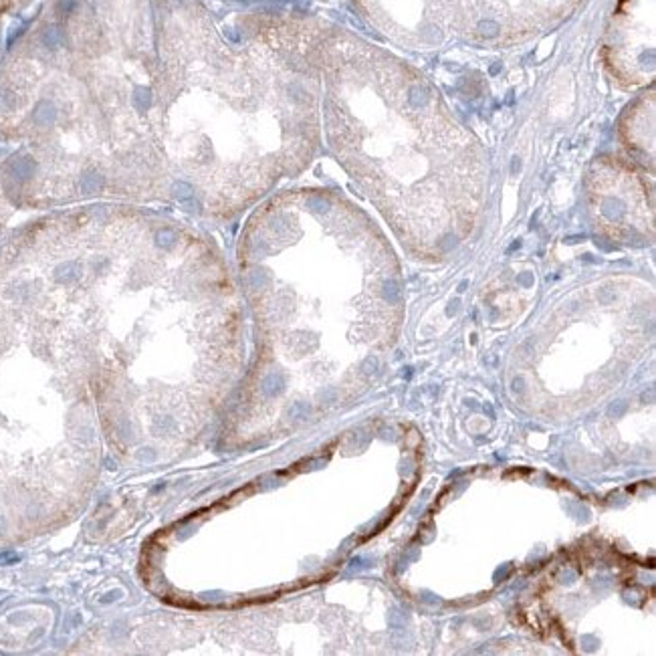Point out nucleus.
I'll list each match as a JSON object with an SVG mask.
<instances>
[{"instance_id": "3", "label": "nucleus", "mask_w": 656, "mask_h": 656, "mask_svg": "<svg viewBox=\"0 0 656 656\" xmlns=\"http://www.w3.org/2000/svg\"><path fill=\"white\" fill-rule=\"evenodd\" d=\"M368 19L408 47L450 41L513 45L558 27L584 0H358Z\"/></svg>"}, {"instance_id": "4", "label": "nucleus", "mask_w": 656, "mask_h": 656, "mask_svg": "<svg viewBox=\"0 0 656 656\" xmlns=\"http://www.w3.org/2000/svg\"><path fill=\"white\" fill-rule=\"evenodd\" d=\"M604 61L622 87L655 77V0H620L604 41Z\"/></svg>"}, {"instance_id": "1", "label": "nucleus", "mask_w": 656, "mask_h": 656, "mask_svg": "<svg viewBox=\"0 0 656 656\" xmlns=\"http://www.w3.org/2000/svg\"><path fill=\"white\" fill-rule=\"evenodd\" d=\"M321 109L337 162L424 253L477 216L487 154L438 89L406 61L350 34L324 39Z\"/></svg>"}, {"instance_id": "5", "label": "nucleus", "mask_w": 656, "mask_h": 656, "mask_svg": "<svg viewBox=\"0 0 656 656\" xmlns=\"http://www.w3.org/2000/svg\"><path fill=\"white\" fill-rule=\"evenodd\" d=\"M626 127V144L642 162H655V91L642 95L630 109Z\"/></svg>"}, {"instance_id": "2", "label": "nucleus", "mask_w": 656, "mask_h": 656, "mask_svg": "<svg viewBox=\"0 0 656 656\" xmlns=\"http://www.w3.org/2000/svg\"><path fill=\"white\" fill-rule=\"evenodd\" d=\"M246 289L267 348L317 358L326 335L366 350L388 339L398 311L396 267L370 222L326 192L279 198L257 218Z\"/></svg>"}]
</instances>
